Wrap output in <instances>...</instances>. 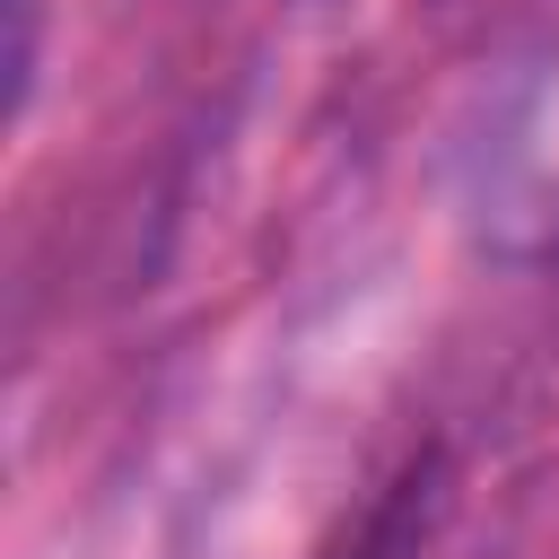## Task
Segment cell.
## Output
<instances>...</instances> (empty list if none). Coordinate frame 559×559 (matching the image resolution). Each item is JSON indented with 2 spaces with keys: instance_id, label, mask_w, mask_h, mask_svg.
I'll return each mask as SVG.
<instances>
[{
  "instance_id": "7a4b0ae2",
  "label": "cell",
  "mask_w": 559,
  "mask_h": 559,
  "mask_svg": "<svg viewBox=\"0 0 559 559\" xmlns=\"http://www.w3.org/2000/svg\"><path fill=\"white\" fill-rule=\"evenodd\" d=\"M35 87V0H9V105Z\"/></svg>"
},
{
  "instance_id": "6da1fadb",
  "label": "cell",
  "mask_w": 559,
  "mask_h": 559,
  "mask_svg": "<svg viewBox=\"0 0 559 559\" xmlns=\"http://www.w3.org/2000/svg\"><path fill=\"white\" fill-rule=\"evenodd\" d=\"M437 524H445V454L419 445V454L376 489V507H367L323 559H428Z\"/></svg>"
}]
</instances>
